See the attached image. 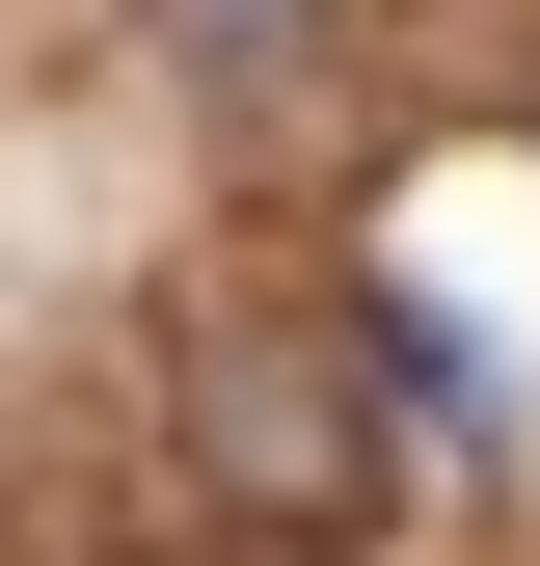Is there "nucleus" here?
Here are the masks:
<instances>
[{
	"label": "nucleus",
	"instance_id": "1",
	"mask_svg": "<svg viewBox=\"0 0 540 566\" xmlns=\"http://www.w3.org/2000/svg\"><path fill=\"white\" fill-rule=\"evenodd\" d=\"M189 432H217V485H243L270 539H324V513L378 485V378H352V350H298V324H243L217 378H189Z\"/></svg>",
	"mask_w": 540,
	"mask_h": 566
},
{
	"label": "nucleus",
	"instance_id": "2",
	"mask_svg": "<svg viewBox=\"0 0 540 566\" xmlns=\"http://www.w3.org/2000/svg\"><path fill=\"white\" fill-rule=\"evenodd\" d=\"M163 54H189V82H270V54H298V0H163Z\"/></svg>",
	"mask_w": 540,
	"mask_h": 566
}]
</instances>
